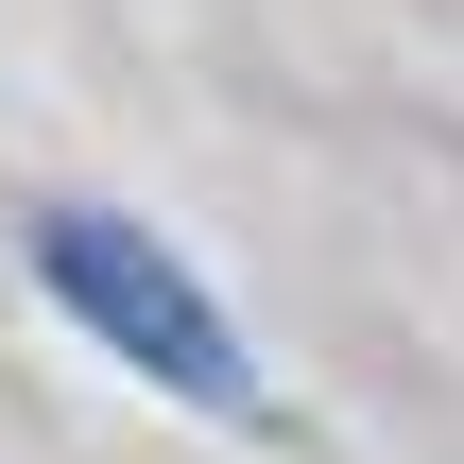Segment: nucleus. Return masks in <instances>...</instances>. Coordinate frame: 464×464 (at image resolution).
Segmentation results:
<instances>
[{"label": "nucleus", "instance_id": "nucleus-1", "mask_svg": "<svg viewBox=\"0 0 464 464\" xmlns=\"http://www.w3.org/2000/svg\"><path fill=\"white\" fill-rule=\"evenodd\" d=\"M34 258H52V293H69V310H86V327H103L121 362H155L172 396H207V413H241V396H258V379H241V344H224V310H207V293H189V276H172V258H155L138 224L69 207V224L34 241Z\"/></svg>", "mask_w": 464, "mask_h": 464}]
</instances>
